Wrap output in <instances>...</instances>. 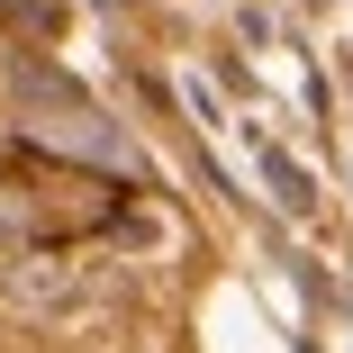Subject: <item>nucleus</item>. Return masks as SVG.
Wrapping results in <instances>:
<instances>
[{
  "label": "nucleus",
  "mask_w": 353,
  "mask_h": 353,
  "mask_svg": "<svg viewBox=\"0 0 353 353\" xmlns=\"http://www.w3.org/2000/svg\"><path fill=\"white\" fill-rule=\"evenodd\" d=\"M263 181L281 190V208H317V181H308L290 154H281V145H263Z\"/></svg>",
  "instance_id": "nucleus-1"
},
{
  "label": "nucleus",
  "mask_w": 353,
  "mask_h": 353,
  "mask_svg": "<svg viewBox=\"0 0 353 353\" xmlns=\"http://www.w3.org/2000/svg\"><path fill=\"white\" fill-rule=\"evenodd\" d=\"M0 19H10L19 37H54V28H63V10H54V0H0Z\"/></svg>",
  "instance_id": "nucleus-2"
}]
</instances>
